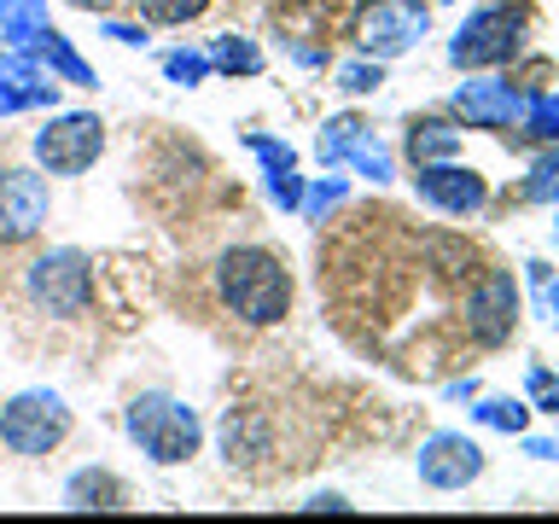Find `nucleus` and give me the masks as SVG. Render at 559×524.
I'll list each match as a JSON object with an SVG mask.
<instances>
[{
    "mask_svg": "<svg viewBox=\"0 0 559 524\" xmlns=\"http://www.w3.org/2000/svg\"><path fill=\"white\" fill-rule=\"evenodd\" d=\"M216 291L245 326H274L292 309V269L262 245H234L216 262Z\"/></svg>",
    "mask_w": 559,
    "mask_h": 524,
    "instance_id": "obj_1",
    "label": "nucleus"
},
{
    "mask_svg": "<svg viewBox=\"0 0 559 524\" xmlns=\"http://www.w3.org/2000/svg\"><path fill=\"white\" fill-rule=\"evenodd\" d=\"M122 426H129V437L140 443V454H152L157 466H181V461H192V454H199V443H204L199 414H192L181 396H164V391L134 396L129 414H122Z\"/></svg>",
    "mask_w": 559,
    "mask_h": 524,
    "instance_id": "obj_2",
    "label": "nucleus"
},
{
    "mask_svg": "<svg viewBox=\"0 0 559 524\" xmlns=\"http://www.w3.org/2000/svg\"><path fill=\"white\" fill-rule=\"evenodd\" d=\"M24 291L41 314H52V321H76V314H87V303H94V262L82 251H47V257L29 262Z\"/></svg>",
    "mask_w": 559,
    "mask_h": 524,
    "instance_id": "obj_3",
    "label": "nucleus"
},
{
    "mask_svg": "<svg viewBox=\"0 0 559 524\" xmlns=\"http://www.w3.org/2000/svg\"><path fill=\"white\" fill-rule=\"evenodd\" d=\"M64 431H70V408L59 391H17L0 408V443L12 454H47L64 443Z\"/></svg>",
    "mask_w": 559,
    "mask_h": 524,
    "instance_id": "obj_4",
    "label": "nucleus"
},
{
    "mask_svg": "<svg viewBox=\"0 0 559 524\" xmlns=\"http://www.w3.org/2000/svg\"><path fill=\"white\" fill-rule=\"evenodd\" d=\"M524 41V17L513 7H478L466 17L461 29H454L449 41V59L461 70H484V64H507Z\"/></svg>",
    "mask_w": 559,
    "mask_h": 524,
    "instance_id": "obj_5",
    "label": "nucleus"
},
{
    "mask_svg": "<svg viewBox=\"0 0 559 524\" xmlns=\"http://www.w3.org/2000/svg\"><path fill=\"white\" fill-rule=\"evenodd\" d=\"M426 29H431L426 0H373V7H361V17H356V41H361V52H373V59H396V52L419 47Z\"/></svg>",
    "mask_w": 559,
    "mask_h": 524,
    "instance_id": "obj_6",
    "label": "nucleus"
},
{
    "mask_svg": "<svg viewBox=\"0 0 559 524\" xmlns=\"http://www.w3.org/2000/svg\"><path fill=\"white\" fill-rule=\"evenodd\" d=\"M105 152V122L94 111H64L35 134V157L47 175H82L94 169V157Z\"/></svg>",
    "mask_w": 559,
    "mask_h": 524,
    "instance_id": "obj_7",
    "label": "nucleus"
},
{
    "mask_svg": "<svg viewBox=\"0 0 559 524\" xmlns=\"http://www.w3.org/2000/svg\"><path fill=\"white\" fill-rule=\"evenodd\" d=\"M52 192L35 169H0V245H24L47 227Z\"/></svg>",
    "mask_w": 559,
    "mask_h": 524,
    "instance_id": "obj_8",
    "label": "nucleus"
},
{
    "mask_svg": "<svg viewBox=\"0 0 559 524\" xmlns=\"http://www.w3.org/2000/svg\"><path fill=\"white\" fill-rule=\"evenodd\" d=\"M513 321H519V286L507 269H489L466 297V326L478 344H507L513 338Z\"/></svg>",
    "mask_w": 559,
    "mask_h": 524,
    "instance_id": "obj_9",
    "label": "nucleus"
},
{
    "mask_svg": "<svg viewBox=\"0 0 559 524\" xmlns=\"http://www.w3.org/2000/svg\"><path fill=\"white\" fill-rule=\"evenodd\" d=\"M414 192H419V204L443 210V216H472V210H484V199H489L484 175L449 164V157H443V164H419Z\"/></svg>",
    "mask_w": 559,
    "mask_h": 524,
    "instance_id": "obj_10",
    "label": "nucleus"
},
{
    "mask_svg": "<svg viewBox=\"0 0 559 524\" xmlns=\"http://www.w3.org/2000/svg\"><path fill=\"white\" fill-rule=\"evenodd\" d=\"M414 466H419V478H426L431 489H466L484 472V449L472 443V437H461V431H437V437L419 443Z\"/></svg>",
    "mask_w": 559,
    "mask_h": 524,
    "instance_id": "obj_11",
    "label": "nucleus"
},
{
    "mask_svg": "<svg viewBox=\"0 0 559 524\" xmlns=\"http://www.w3.org/2000/svg\"><path fill=\"white\" fill-rule=\"evenodd\" d=\"M454 111L472 129H513L524 117V94L513 82H466V87H454Z\"/></svg>",
    "mask_w": 559,
    "mask_h": 524,
    "instance_id": "obj_12",
    "label": "nucleus"
},
{
    "mask_svg": "<svg viewBox=\"0 0 559 524\" xmlns=\"http://www.w3.org/2000/svg\"><path fill=\"white\" fill-rule=\"evenodd\" d=\"M122 501H129V489H122L105 466H82L76 478L64 484V507H70V513H117Z\"/></svg>",
    "mask_w": 559,
    "mask_h": 524,
    "instance_id": "obj_13",
    "label": "nucleus"
},
{
    "mask_svg": "<svg viewBox=\"0 0 559 524\" xmlns=\"http://www.w3.org/2000/svg\"><path fill=\"white\" fill-rule=\"evenodd\" d=\"M24 52H35V64H41L52 82H70V87H94V64H87V59H82V52L64 41L59 29L35 35V47H24Z\"/></svg>",
    "mask_w": 559,
    "mask_h": 524,
    "instance_id": "obj_14",
    "label": "nucleus"
},
{
    "mask_svg": "<svg viewBox=\"0 0 559 524\" xmlns=\"http://www.w3.org/2000/svg\"><path fill=\"white\" fill-rule=\"evenodd\" d=\"M222 449H227V461H257V454L269 449V419H262L257 408H227Z\"/></svg>",
    "mask_w": 559,
    "mask_h": 524,
    "instance_id": "obj_15",
    "label": "nucleus"
},
{
    "mask_svg": "<svg viewBox=\"0 0 559 524\" xmlns=\"http://www.w3.org/2000/svg\"><path fill=\"white\" fill-rule=\"evenodd\" d=\"M454 152H461V129H454V122H443V117L408 122V157L414 164H443Z\"/></svg>",
    "mask_w": 559,
    "mask_h": 524,
    "instance_id": "obj_16",
    "label": "nucleus"
},
{
    "mask_svg": "<svg viewBox=\"0 0 559 524\" xmlns=\"http://www.w3.org/2000/svg\"><path fill=\"white\" fill-rule=\"evenodd\" d=\"M47 29V0H0V41L7 47H35V35Z\"/></svg>",
    "mask_w": 559,
    "mask_h": 524,
    "instance_id": "obj_17",
    "label": "nucleus"
},
{
    "mask_svg": "<svg viewBox=\"0 0 559 524\" xmlns=\"http://www.w3.org/2000/svg\"><path fill=\"white\" fill-rule=\"evenodd\" d=\"M210 70H227V76H262V47L251 35H216L210 41Z\"/></svg>",
    "mask_w": 559,
    "mask_h": 524,
    "instance_id": "obj_18",
    "label": "nucleus"
},
{
    "mask_svg": "<svg viewBox=\"0 0 559 524\" xmlns=\"http://www.w3.org/2000/svg\"><path fill=\"white\" fill-rule=\"evenodd\" d=\"M367 134H373V129H367L361 117H332L326 129H321V140H314V152H321V164L332 169V164H344V157L356 152Z\"/></svg>",
    "mask_w": 559,
    "mask_h": 524,
    "instance_id": "obj_19",
    "label": "nucleus"
},
{
    "mask_svg": "<svg viewBox=\"0 0 559 524\" xmlns=\"http://www.w3.org/2000/svg\"><path fill=\"white\" fill-rule=\"evenodd\" d=\"M59 94H52V76L41 70V76H12V82H0V117H12V111H35V105H52Z\"/></svg>",
    "mask_w": 559,
    "mask_h": 524,
    "instance_id": "obj_20",
    "label": "nucleus"
},
{
    "mask_svg": "<svg viewBox=\"0 0 559 524\" xmlns=\"http://www.w3.org/2000/svg\"><path fill=\"white\" fill-rule=\"evenodd\" d=\"M519 129L531 134V140H559V99H554V94H542V87H536V94L524 99V117H519Z\"/></svg>",
    "mask_w": 559,
    "mask_h": 524,
    "instance_id": "obj_21",
    "label": "nucleus"
},
{
    "mask_svg": "<svg viewBox=\"0 0 559 524\" xmlns=\"http://www.w3.org/2000/svg\"><path fill=\"white\" fill-rule=\"evenodd\" d=\"M426 257L437 262V274H443V279H466V274H472V251H466V239L431 234V239H426Z\"/></svg>",
    "mask_w": 559,
    "mask_h": 524,
    "instance_id": "obj_22",
    "label": "nucleus"
},
{
    "mask_svg": "<svg viewBox=\"0 0 559 524\" xmlns=\"http://www.w3.org/2000/svg\"><path fill=\"white\" fill-rule=\"evenodd\" d=\"M140 17H152V24H192L210 0H134Z\"/></svg>",
    "mask_w": 559,
    "mask_h": 524,
    "instance_id": "obj_23",
    "label": "nucleus"
},
{
    "mask_svg": "<svg viewBox=\"0 0 559 524\" xmlns=\"http://www.w3.org/2000/svg\"><path fill=\"white\" fill-rule=\"evenodd\" d=\"M164 76L169 82H181V87H199L210 76V52H164Z\"/></svg>",
    "mask_w": 559,
    "mask_h": 524,
    "instance_id": "obj_24",
    "label": "nucleus"
},
{
    "mask_svg": "<svg viewBox=\"0 0 559 524\" xmlns=\"http://www.w3.org/2000/svg\"><path fill=\"white\" fill-rule=\"evenodd\" d=\"M245 146H251V152L262 157V169H269V175H286V169H297V152L286 146V140H269V134H245Z\"/></svg>",
    "mask_w": 559,
    "mask_h": 524,
    "instance_id": "obj_25",
    "label": "nucleus"
},
{
    "mask_svg": "<svg viewBox=\"0 0 559 524\" xmlns=\"http://www.w3.org/2000/svg\"><path fill=\"white\" fill-rule=\"evenodd\" d=\"M524 199H536V204H548V199H559V152H548V157H536L531 181H524Z\"/></svg>",
    "mask_w": 559,
    "mask_h": 524,
    "instance_id": "obj_26",
    "label": "nucleus"
},
{
    "mask_svg": "<svg viewBox=\"0 0 559 524\" xmlns=\"http://www.w3.org/2000/svg\"><path fill=\"white\" fill-rule=\"evenodd\" d=\"M524 402H507V396H496V402H484L478 408V426H496V431H524Z\"/></svg>",
    "mask_w": 559,
    "mask_h": 524,
    "instance_id": "obj_27",
    "label": "nucleus"
},
{
    "mask_svg": "<svg viewBox=\"0 0 559 524\" xmlns=\"http://www.w3.org/2000/svg\"><path fill=\"white\" fill-rule=\"evenodd\" d=\"M349 164H356V169L367 175V181H391V152H384V146H379L373 134H367L361 146L349 152Z\"/></svg>",
    "mask_w": 559,
    "mask_h": 524,
    "instance_id": "obj_28",
    "label": "nucleus"
},
{
    "mask_svg": "<svg viewBox=\"0 0 559 524\" xmlns=\"http://www.w3.org/2000/svg\"><path fill=\"white\" fill-rule=\"evenodd\" d=\"M379 82H384L379 59H373V64H367V59H356V64H344V70H338V87H344V94H373Z\"/></svg>",
    "mask_w": 559,
    "mask_h": 524,
    "instance_id": "obj_29",
    "label": "nucleus"
},
{
    "mask_svg": "<svg viewBox=\"0 0 559 524\" xmlns=\"http://www.w3.org/2000/svg\"><path fill=\"white\" fill-rule=\"evenodd\" d=\"M531 291H536V314H542V321H554V314H559V279L542 269V262H531Z\"/></svg>",
    "mask_w": 559,
    "mask_h": 524,
    "instance_id": "obj_30",
    "label": "nucleus"
},
{
    "mask_svg": "<svg viewBox=\"0 0 559 524\" xmlns=\"http://www.w3.org/2000/svg\"><path fill=\"white\" fill-rule=\"evenodd\" d=\"M338 199H344V181H314V187L304 192V204H297V210H304L309 222H321V216H326V210L338 204Z\"/></svg>",
    "mask_w": 559,
    "mask_h": 524,
    "instance_id": "obj_31",
    "label": "nucleus"
},
{
    "mask_svg": "<svg viewBox=\"0 0 559 524\" xmlns=\"http://www.w3.org/2000/svg\"><path fill=\"white\" fill-rule=\"evenodd\" d=\"M531 396L542 414H559V379L548 373V367H531Z\"/></svg>",
    "mask_w": 559,
    "mask_h": 524,
    "instance_id": "obj_32",
    "label": "nucleus"
},
{
    "mask_svg": "<svg viewBox=\"0 0 559 524\" xmlns=\"http://www.w3.org/2000/svg\"><path fill=\"white\" fill-rule=\"evenodd\" d=\"M269 199H274L280 210H297V204H304V187H297L292 169H286V175H269Z\"/></svg>",
    "mask_w": 559,
    "mask_h": 524,
    "instance_id": "obj_33",
    "label": "nucleus"
},
{
    "mask_svg": "<svg viewBox=\"0 0 559 524\" xmlns=\"http://www.w3.org/2000/svg\"><path fill=\"white\" fill-rule=\"evenodd\" d=\"M105 35L122 41V47H146V29H134V24H105Z\"/></svg>",
    "mask_w": 559,
    "mask_h": 524,
    "instance_id": "obj_34",
    "label": "nucleus"
},
{
    "mask_svg": "<svg viewBox=\"0 0 559 524\" xmlns=\"http://www.w3.org/2000/svg\"><path fill=\"white\" fill-rule=\"evenodd\" d=\"M304 507H309V513H321V507H326V513H349L344 496H314V501H304Z\"/></svg>",
    "mask_w": 559,
    "mask_h": 524,
    "instance_id": "obj_35",
    "label": "nucleus"
},
{
    "mask_svg": "<svg viewBox=\"0 0 559 524\" xmlns=\"http://www.w3.org/2000/svg\"><path fill=\"white\" fill-rule=\"evenodd\" d=\"M70 7H82V12H111L117 0H70Z\"/></svg>",
    "mask_w": 559,
    "mask_h": 524,
    "instance_id": "obj_36",
    "label": "nucleus"
},
{
    "mask_svg": "<svg viewBox=\"0 0 559 524\" xmlns=\"http://www.w3.org/2000/svg\"><path fill=\"white\" fill-rule=\"evenodd\" d=\"M554 234H559V227H554Z\"/></svg>",
    "mask_w": 559,
    "mask_h": 524,
    "instance_id": "obj_37",
    "label": "nucleus"
}]
</instances>
